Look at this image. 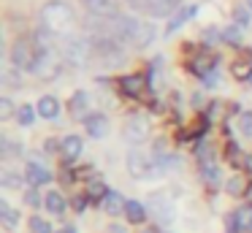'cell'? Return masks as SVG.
I'll return each mask as SVG.
<instances>
[{
  "instance_id": "cell-1",
  "label": "cell",
  "mask_w": 252,
  "mask_h": 233,
  "mask_svg": "<svg viewBox=\"0 0 252 233\" xmlns=\"http://www.w3.org/2000/svg\"><path fill=\"white\" fill-rule=\"evenodd\" d=\"M57 49H60L63 63H65L68 68H87V63L95 57L90 38L73 35V33H68V35H60V46H57Z\"/></svg>"
},
{
  "instance_id": "cell-2",
  "label": "cell",
  "mask_w": 252,
  "mask_h": 233,
  "mask_svg": "<svg viewBox=\"0 0 252 233\" xmlns=\"http://www.w3.org/2000/svg\"><path fill=\"white\" fill-rule=\"evenodd\" d=\"M41 25L49 27L57 35H68V33L73 30V25H76V14H73V8L68 3L52 0V3H46L44 8H41Z\"/></svg>"
},
{
  "instance_id": "cell-3",
  "label": "cell",
  "mask_w": 252,
  "mask_h": 233,
  "mask_svg": "<svg viewBox=\"0 0 252 233\" xmlns=\"http://www.w3.org/2000/svg\"><path fill=\"white\" fill-rule=\"evenodd\" d=\"M90 43H93L95 60H100L109 68H117V65L125 63V46L120 41H114L111 35H87Z\"/></svg>"
},
{
  "instance_id": "cell-4",
  "label": "cell",
  "mask_w": 252,
  "mask_h": 233,
  "mask_svg": "<svg viewBox=\"0 0 252 233\" xmlns=\"http://www.w3.org/2000/svg\"><path fill=\"white\" fill-rule=\"evenodd\" d=\"M63 70V54L60 49H46V52H38L35 54V63H33V73L44 81H52L57 79Z\"/></svg>"
},
{
  "instance_id": "cell-5",
  "label": "cell",
  "mask_w": 252,
  "mask_h": 233,
  "mask_svg": "<svg viewBox=\"0 0 252 233\" xmlns=\"http://www.w3.org/2000/svg\"><path fill=\"white\" fill-rule=\"evenodd\" d=\"M149 214L158 225L168 228L171 222L176 220V206H174V198L168 193H152L149 195Z\"/></svg>"
},
{
  "instance_id": "cell-6",
  "label": "cell",
  "mask_w": 252,
  "mask_h": 233,
  "mask_svg": "<svg viewBox=\"0 0 252 233\" xmlns=\"http://www.w3.org/2000/svg\"><path fill=\"white\" fill-rule=\"evenodd\" d=\"M35 54L38 52H33V41H22V38H19L11 46V65L17 70H33Z\"/></svg>"
},
{
  "instance_id": "cell-7",
  "label": "cell",
  "mask_w": 252,
  "mask_h": 233,
  "mask_svg": "<svg viewBox=\"0 0 252 233\" xmlns=\"http://www.w3.org/2000/svg\"><path fill=\"white\" fill-rule=\"evenodd\" d=\"M149 168H152V157H149L144 149L133 146V149L127 152V171H130V176H136V179H147Z\"/></svg>"
},
{
  "instance_id": "cell-8",
  "label": "cell",
  "mask_w": 252,
  "mask_h": 233,
  "mask_svg": "<svg viewBox=\"0 0 252 233\" xmlns=\"http://www.w3.org/2000/svg\"><path fill=\"white\" fill-rule=\"evenodd\" d=\"M149 135V122L147 117H141V114H133L130 119H127L125 125V138L133 141V144H141V141H147Z\"/></svg>"
},
{
  "instance_id": "cell-9",
  "label": "cell",
  "mask_w": 252,
  "mask_h": 233,
  "mask_svg": "<svg viewBox=\"0 0 252 233\" xmlns=\"http://www.w3.org/2000/svg\"><path fill=\"white\" fill-rule=\"evenodd\" d=\"M82 3L90 11V16H98V19H111V16L120 14L117 0H82Z\"/></svg>"
},
{
  "instance_id": "cell-10",
  "label": "cell",
  "mask_w": 252,
  "mask_h": 233,
  "mask_svg": "<svg viewBox=\"0 0 252 233\" xmlns=\"http://www.w3.org/2000/svg\"><path fill=\"white\" fill-rule=\"evenodd\" d=\"M252 231V206H241L228 217V233H244Z\"/></svg>"
},
{
  "instance_id": "cell-11",
  "label": "cell",
  "mask_w": 252,
  "mask_h": 233,
  "mask_svg": "<svg viewBox=\"0 0 252 233\" xmlns=\"http://www.w3.org/2000/svg\"><path fill=\"white\" fill-rule=\"evenodd\" d=\"M195 14H198V5H185V8L174 11V16H171L168 25H165V38L174 35L176 30H182V27H185V25H187V22H190Z\"/></svg>"
},
{
  "instance_id": "cell-12",
  "label": "cell",
  "mask_w": 252,
  "mask_h": 233,
  "mask_svg": "<svg viewBox=\"0 0 252 233\" xmlns=\"http://www.w3.org/2000/svg\"><path fill=\"white\" fill-rule=\"evenodd\" d=\"M25 179H28L33 187H44V184L52 182V171L46 166H41V163H30V166L25 168Z\"/></svg>"
},
{
  "instance_id": "cell-13",
  "label": "cell",
  "mask_w": 252,
  "mask_h": 233,
  "mask_svg": "<svg viewBox=\"0 0 252 233\" xmlns=\"http://www.w3.org/2000/svg\"><path fill=\"white\" fill-rule=\"evenodd\" d=\"M84 128H87V135H93V138H103L106 133H109V119L103 117V114H90L87 119H84Z\"/></svg>"
},
{
  "instance_id": "cell-14",
  "label": "cell",
  "mask_w": 252,
  "mask_h": 233,
  "mask_svg": "<svg viewBox=\"0 0 252 233\" xmlns=\"http://www.w3.org/2000/svg\"><path fill=\"white\" fill-rule=\"evenodd\" d=\"M125 206H127V200L122 198L117 190H109V193L103 195V209H106V214H109V217L125 214Z\"/></svg>"
},
{
  "instance_id": "cell-15",
  "label": "cell",
  "mask_w": 252,
  "mask_h": 233,
  "mask_svg": "<svg viewBox=\"0 0 252 233\" xmlns=\"http://www.w3.org/2000/svg\"><path fill=\"white\" fill-rule=\"evenodd\" d=\"M82 146H84V141L79 138V135H65L63 138V144H60V155H63V160H76L79 155H82Z\"/></svg>"
},
{
  "instance_id": "cell-16",
  "label": "cell",
  "mask_w": 252,
  "mask_h": 233,
  "mask_svg": "<svg viewBox=\"0 0 252 233\" xmlns=\"http://www.w3.org/2000/svg\"><path fill=\"white\" fill-rule=\"evenodd\" d=\"M179 3H182V0H149L147 16H152V22H155V19H160V16H168Z\"/></svg>"
},
{
  "instance_id": "cell-17",
  "label": "cell",
  "mask_w": 252,
  "mask_h": 233,
  "mask_svg": "<svg viewBox=\"0 0 252 233\" xmlns=\"http://www.w3.org/2000/svg\"><path fill=\"white\" fill-rule=\"evenodd\" d=\"M90 95L84 90H79V92H73V98H71V114L76 119H87L90 117Z\"/></svg>"
},
{
  "instance_id": "cell-18",
  "label": "cell",
  "mask_w": 252,
  "mask_h": 233,
  "mask_svg": "<svg viewBox=\"0 0 252 233\" xmlns=\"http://www.w3.org/2000/svg\"><path fill=\"white\" fill-rule=\"evenodd\" d=\"M44 206H46V211H49V214H65L68 200H65V195H60L57 190H49V193H46V198H44Z\"/></svg>"
},
{
  "instance_id": "cell-19",
  "label": "cell",
  "mask_w": 252,
  "mask_h": 233,
  "mask_svg": "<svg viewBox=\"0 0 252 233\" xmlns=\"http://www.w3.org/2000/svg\"><path fill=\"white\" fill-rule=\"evenodd\" d=\"M35 111H38V117H44V119H57V114H60V103H57V98L44 95L38 100V106H35Z\"/></svg>"
},
{
  "instance_id": "cell-20",
  "label": "cell",
  "mask_w": 252,
  "mask_h": 233,
  "mask_svg": "<svg viewBox=\"0 0 252 233\" xmlns=\"http://www.w3.org/2000/svg\"><path fill=\"white\" fill-rule=\"evenodd\" d=\"M125 217H127V222H130V225H138V222L147 220V209H144V203H138V200H127Z\"/></svg>"
},
{
  "instance_id": "cell-21",
  "label": "cell",
  "mask_w": 252,
  "mask_h": 233,
  "mask_svg": "<svg viewBox=\"0 0 252 233\" xmlns=\"http://www.w3.org/2000/svg\"><path fill=\"white\" fill-rule=\"evenodd\" d=\"M201 176L206 179L209 187H217V184H220V166H217V163H203V166H201Z\"/></svg>"
},
{
  "instance_id": "cell-22",
  "label": "cell",
  "mask_w": 252,
  "mask_h": 233,
  "mask_svg": "<svg viewBox=\"0 0 252 233\" xmlns=\"http://www.w3.org/2000/svg\"><path fill=\"white\" fill-rule=\"evenodd\" d=\"M141 87H144V79L141 76H125V79H122V92H127V95H141Z\"/></svg>"
},
{
  "instance_id": "cell-23",
  "label": "cell",
  "mask_w": 252,
  "mask_h": 233,
  "mask_svg": "<svg viewBox=\"0 0 252 233\" xmlns=\"http://www.w3.org/2000/svg\"><path fill=\"white\" fill-rule=\"evenodd\" d=\"M233 16H236V25H239V27H250V22H252V8L244 3V0H241V3L236 5Z\"/></svg>"
},
{
  "instance_id": "cell-24",
  "label": "cell",
  "mask_w": 252,
  "mask_h": 233,
  "mask_svg": "<svg viewBox=\"0 0 252 233\" xmlns=\"http://www.w3.org/2000/svg\"><path fill=\"white\" fill-rule=\"evenodd\" d=\"M0 155L3 157H17V155H22V146H19L17 141H11L8 135H3V138H0Z\"/></svg>"
},
{
  "instance_id": "cell-25",
  "label": "cell",
  "mask_w": 252,
  "mask_h": 233,
  "mask_svg": "<svg viewBox=\"0 0 252 233\" xmlns=\"http://www.w3.org/2000/svg\"><path fill=\"white\" fill-rule=\"evenodd\" d=\"M158 38V30H155V22H144V30H141V38H138V46L136 49H147L149 43Z\"/></svg>"
},
{
  "instance_id": "cell-26",
  "label": "cell",
  "mask_w": 252,
  "mask_h": 233,
  "mask_svg": "<svg viewBox=\"0 0 252 233\" xmlns=\"http://www.w3.org/2000/svg\"><path fill=\"white\" fill-rule=\"evenodd\" d=\"M35 108L30 106V103H22V106H19V111H17V119H19V125H22V128H30V125H33V119H35Z\"/></svg>"
},
{
  "instance_id": "cell-27",
  "label": "cell",
  "mask_w": 252,
  "mask_h": 233,
  "mask_svg": "<svg viewBox=\"0 0 252 233\" xmlns=\"http://www.w3.org/2000/svg\"><path fill=\"white\" fill-rule=\"evenodd\" d=\"M0 220L6 222L8 228H14V225H17V220H19L17 209H11V206H8V200H0Z\"/></svg>"
},
{
  "instance_id": "cell-28",
  "label": "cell",
  "mask_w": 252,
  "mask_h": 233,
  "mask_svg": "<svg viewBox=\"0 0 252 233\" xmlns=\"http://www.w3.org/2000/svg\"><path fill=\"white\" fill-rule=\"evenodd\" d=\"M222 41H228L230 46H241V27L239 25L225 27V30H222Z\"/></svg>"
},
{
  "instance_id": "cell-29",
  "label": "cell",
  "mask_w": 252,
  "mask_h": 233,
  "mask_svg": "<svg viewBox=\"0 0 252 233\" xmlns=\"http://www.w3.org/2000/svg\"><path fill=\"white\" fill-rule=\"evenodd\" d=\"M0 184H3V187H8V190L22 187V176H17L11 168H6V171H3V176H0Z\"/></svg>"
},
{
  "instance_id": "cell-30",
  "label": "cell",
  "mask_w": 252,
  "mask_h": 233,
  "mask_svg": "<svg viewBox=\"0 0 252 233\" xmlns=\"http://www.w3.org/2000/svg\"><path fill=\"white\" fill-rule=\"evenodd\" d=\"M239 130H241V135L252 138V111H241L239 114Z\"/></svg>"
},
{
  "instance_id": "cell-31",
  "label": "cell",
  "mask_w": 252,
  "mask_h": 233,
  "mask_svg": "<svg viewBox=\"0 0 252 233\" xmlns=\"http://www.w3.org/2000/svg\"><path fill=\"white\" fill-rule=\"evenodd\" d=\"M30 233H55L44 217H30Z\"/></svg>"
},
{
  "instance_id": "cell-32",
  "label": "cell",
  "mask_w": 252,
  "mask_h": 233,
  "mask_svg": "<svg viewBox=\"0 0 252 233\" xmlns=\"http://www.w3.org/2000/svg\"><path fill=\"white\" fill-rule=\"evenodd\" d=\"M225 187H228V193H230V195H241V193H244V182H241L239 176H230Z\"/></svg>"
},
{
  "instance_id": "cell-33",
  "label": "cell",
  "mask_w": 252,
  "mask_h": 233,
  "mask_svg": "<svg viewBox=\"0 0 252 233\" xmlns=\"http://www.w3.org/2000/svg\"><path fill=\"white\" fill-rule=\"evenodd\" d=\"M14 114V100L11 98H0V119H8Z\"/></svg>"
},
{
  "instance_id": "cell-34",
  "label": "cell",
  "mask_w": 252,
  "mask_h": 233,
  "mask_svg": "<svg viewBox=\"0 0 252 233\" xmlns=\"http://www.w3.org/2000/svg\"><path fill=\"white\" fill-rule=\"evenodd\" d=\"M201 79H203V84H206V87H217L220 84V70H209V73L201 76Z\"/></svg>"
},
{
  "instance_id": "cell-35",
  "label": "cell",
  "mask_w": 252,
  "mask_h": 233,
  "mask_svg": "<svg viewBox=\"0 0 252 233\" xmlns=\"http://www.w3.org/2000/svg\"><path fill=\"white\" fill-rule=\"evenodd\" d=\"M3 84H6V87H19L17 70H3Z\"/></svg>"
},
{
  "instance_id": "cell-36",
  "label": "cell",
  "mask_w": 252,
  "mask_h": 233,
  "mask_svg": "<svg viewBox=\"0 0 252 233\" xmlns=\"http://www.w3.org/2000/svg\"><path fill=\"white\" fill-rule=\"evenodd\" d=\"M127 5H130L133 11H141V14H147V8H149V0H125Z\"/></svg>"
},
{
  "instance_id": "cell-37",
  "label": "cell",
  "mask_w": 252,
  "mask_h": 233,
  "mask_svg": "<svg viewBox=\"0 0 252 233\" xmlns=\"http://www.w3.org/2000/svg\"><path fill=\"white\" fill-rule=\"evenodd\" d=\"M109 190L103 187L100 182H95V184H90V198H100V195H106Z\"/></svg>"
},
{
  "instance_id": "cell-38",
  "label": "cell",
  "mask_w": 252,
  "mask_h": 233,
  "mask_svg": "<svg viewBox=\"0 0 252 233\" xmlns=\"http://www.w3.org/2000/svg\"><path fill=\"white\" fill-rule=\"evenodd\" d=\"M25 200H28V203H30V206H38V195H35V193H33V190H30V193H28V195H25Z\"/></svg>"
},
{
  "instance_id": "cell-39",
  "label": "cell",
  "mask_w": 252,
  "mask_h": 233,
  "mask_svg": "<svg viewBox=\"0 0 252 233\" xmlns=\"http://www.w3.org/2000/svg\"><path fill=\"white\" fill-rule=\"evenodd\" d=\"M109 233H127V228H125V225H120V222H114V225L109 228Z\"/></svg>"
},
{
  "instance_id": "cell-40",
  "label": "cell",
  "mask_w": 252,
  "mask_h": 233,
  "mask_svg": "<svg viewBox=\"0 0 252 233\" xmlns=\"http://www.w3.org/2000/svg\"><path fill=\"white\" fill-rule=\"evenodd\" d=\"M84 206H87V200H84V198H76V200H73V209H76V211H84Z\"/></svg>"
},
{
  "instance_id": "cell-41",
  "label": "cell",
  "mask_w": 252,
  "mask_h": 233,
  "mask_svg": "<svg viewBox=\"0 0 252 233\" xmlns=\"http://www.w3.org/2000/svg\"><path fill=\"white\" fill-rule=\"evenodd\" d=\"M44 149H46V152H55V149H57V141H55V138H49V141L44 144Z\"/></svg>"
},
{
  "instance_id": "cell-42",
  "label": "cell",
  "mask_w": 252,
  "mask_h": 233,
  "mask_svg": "<svg viewBox=\"0 0 252 233\" xmlns=\"http://www.w3.org/2000/svg\"><path fill=\"white\" fill-rule=\"evenodd\" d=\"M57 233H76V228H73V225H65V228H60Z\"/></svg>"
},
{
  "instance_id": "cell-43",
  "label": "cell",
  "mask_w": 252,
  "mask_h": 233,
  "mask_svg": "<svg viewBox=\"0 0 252 233\" xmlns=\"http://www.w3.org/2000/svg\"><path fill=\"white\" fill-rule=\"evenodd\" d=\"M244 168H247V171L252 173V155H250V157H247V160H244Z\"/></svg>"
},
{
  "instance_id": "cell-44",
  "label": "cell",
  "mask_w": 252,
  "mask_h": 233,
  "mask_svg": "<svg viewBox=\"0 0 252 233\" xmlns=\"http://www.w3.org/2000/svg\"><path fill=\"white\" fill-rule=\"evenodd\" d=\"M141 233H158V231H152V228H147V231H141Z\"/></svg>"
},
{
  "instance_id": "cell-45",
  "label": "cell",
  "mask_w": 252,
  "mask_h": 233,
  "mask_svg": "<svg viewBox=\"0 0 252 233\" xmlns=\"http://www.w3.org/2000/svg\"><path fill=\"white\" fill-rule=\"evenodd\" d=\"M247 190H250V193H247V195H250V200H252V187H247Z\"/></svg>"
},
{
  "instance_id": "cell-46",
  "label": "cell",
  "mask_w": 252,
  "mask_h": 233,
  "mask_svg": "<svg viewBox=\"0 0 252 233\" xmlns=\"http://www.w3.org/2000/svg\"><path fill=\"white\" fill-rule=\"evenodd\" d=\"M244 3H247V5H250V8H252V0H244Z\"/></svg>"
},
{
  "instance_id": "cell-47",
  "label": "cell",
  "mask_w": 252,
  "mask_h": 233,
  "mask_svg": "<svg viewBox=\"0 0 252 233\" xmlns=\"http://www.w3.org/2000/svg\"><path fill=\"white\" fill-rule=\"evenodd\" d=\"M247 81H250V84H252V73H250V79H247Z\"/></svg>"
}]
</instances>
